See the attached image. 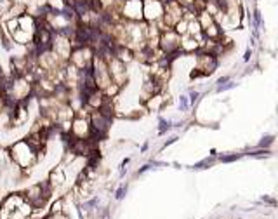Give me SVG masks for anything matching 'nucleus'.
Returning <instances> with one entry per match:
<instances>
[{"label":"nucleus","instance_id":"obj_6","mask_svg":"<svg viewBox=\"0 0 278 219\" xmlns=\"http://www.w3.org/2000/svg\"><path fill=\"white\" fill-rule=\"evenodd\" d=\"M240 155H231V157H221V160L223 162H231V160H236Z\"/></svg>","mask_w":278,"mask_h":219},{"label":"nucleus","instance_id":"obj_5","mask_svg":"<svg viewBox=\"0 0 278 219\" xmlns=\"http://www.w3.org/2000/svg\"><path fill=\"white\" fill-rule=\"evenodd\" d=\"M179 108L181 110H188V101L184 96H181V99H179Z\"/></svg>","mask_w":278,"mask_h":219},{"label":"nucleus","instance_id":"obj_2","mask_svg":"<svg viewBox=\"0 0 278 219\" xmlns=\"http://www.w3.org/2000/svg\"><path fill=\"white\" fill-rule=\"evenodd\" d=\"M163 14V2L160 0H143V19L148 23H156Z\"/></svg>","mask_w":278,"mask_h":219},{"label":"nucleus","instance_id":"obj_3","mask_svg":"<svg viewBox=\"0 0 278 219\" xmlns=\"http://www.w3.org/2000/svg\"><path fill=\"white\" fill-rule=\"evenodd\" d=\"M110 120L111 118L106 117L104 113H101L99 110H96V111L92 113V136H97V138H101V136H104L108 130V125H110Z\"/></svg>","mask_w":278,"mask_h":219},{"label":"nucleus","instance_id":"obj_7","mask_svg":"<svg viewBox=\"0 0 278 219\" xmlns=\"http://www.w3.org/2000/svg\"><path fill=\"white\" fill-rule=\"evenodd\" d=\"M123 193H125V186H120V190L117 191V200H120L123 197Z\"/></svg>","mask_w":278,"mask_h":219},{"label":"nucleus","instance_id":"obj_9","mask_svg":"<svg viewBox=\"0 0 278 219\" xmlns=\"http://www.w3.org/2000/svg\"><path fill=\"white\" fill-rule=\"evenodd\" d=\"M249 58H250V51H247V52H245V58H243V59H245V61H249Z\"/></svg>","mask_w":278,"mask_h":219},{"label":"nucleus","instance_id":"obj_8","mask_svg":"<svg viewBox=\"0 0 278 219\" xmlns=\"http://www.w3.org/2000/svg\"><path fill=\"white\" fill-rule=\"evenodd\" d=\"M198 99V92H191V103H195Z\"/></svg>","mask_w":278,"mask_h":219},{"label":"nucleus","instance_id":"obj_1","mask_svg":"<svg viewBox=\"0 0 278 219\" xmlns=\"http://www.w3.org/2000/svg\"><path fill=\"white\" fill-rule=\"evenodd\" d=\"M120 14L130 23L143 21V0H123L120 6Z\"/></svg>","mask_w":278,"mask_h":219},{"label":"nucleus","instance_id":"obj_4","mask_svg":"<svg viewBox=\"0 0 278 219\" xmlns=\"http://www.w3.org/2000/svg\"><path fill=\"white\" fill-rule=\"evenodd\" d=\"M273 141H275V136H266V138H262V141L259 143V146H269Z\"/></svg>","mask_w":278,"mask_h":219}]
</instances>
